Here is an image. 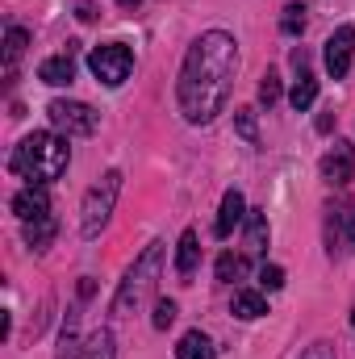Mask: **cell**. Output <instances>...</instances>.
Returning <instances> with one entry per match:
<instances>
[{
  "label": "cell",
  "mask_w": 355,
  "mask_h": 359,
  "mask_svg": "<svg viewBox=\"0 0 355 359\" xmlns=\"http://www.w3.org/2000/svg\"><path fill=\"white\" fill-rule=\"evenodd\" d=\"M55 238V217H38V222H25V243L34 251H46V243Z\"/></svg>",
  "instance_id": "obj_17"
},
{
  "label": "cell",
  "mask_w": 355,
  "mask_h": 359,
  "mask_svg": "<svg viewBox=\"0 0 355 359\" xmlns=\"http://www.w3.org/2000/svg\"><path fill=\"white\" fill-rule=\"evenodd\" d=\"M117 192H121V172H105V176L96 180L88 188V196H84V217H80V230H84V238H96L100 234V226L113 217V205H117Z\"/></svg>",
  "instance_id": "obj_4"
},
{
  "label": "cell",
  "mask_w": 355,
  "mask_h": 359,
  "mask_svg": "<svg viewBox=\"0 0 355 359\" xmlns=\"http://www.w3.org/2000/svg\"><path fill=\"white\" fill-rule=\"evenodd\" d=\"M176 301H159V305H155V318H151V322H155V330H168V326H172V322H176Z\"/></svg>",
  "instance_id": "obj_24"
},
{
  "label": "cell",
  "mask_w": 355,
  "mask_h": 359,
  "mask_svg": "<svg viewBox=\"0 0 355 359\" xmlns=\"http://www.w3.org/2000/svg\"><path fill=\"white\" fill-rule=\"evenodd\" d=\"M288 100H293L297 113H305L318 100V80H314V72H305V50H297V84L288 92Z\"/></svg>",
  "instance_id": "obj_12"
},
{
  "label": "cell",
  "mask_w": 355,
  "mask_h": 359,
  "mask_svg": "<svg viewBox=\"0 0 355 359\" xmlns=\"http://www.w3.org/2000/svg\"><path fill=\"white\" fill-rule=\"evenodd\" d=\"M234 318H243V322H251V318H264L267 313V301H264V292H234Z\"/></svg>",
  "instance_id": "obj_16"
},
{
  "label": "cell",
  "mask_w": 355,
  "mask_h": 359,
  "mask_svg": "<svg viewBox=\"0 0 355 359\" xmlns=\"http://www.w3.org/2000/svg\"><path fill=\"white\" fill-rule=\"evenodd\" d=\"M234 276H243V259H239V255H230V251H226V255H222V259H217V280H226V284H230V280H234Z\"/></svg>",
  "instance_id": "obj_23"
},
{
  "label": "cell",
  "mask_w": 355,
  "mask_h": 359,
  "mask_svg": "<svg viewBox=\"0 0 355 359\" xmlns=\"http://www.w3.org/2000/svg\"><path fill=\"white\" fill-rule=\"evenodd\" d=\"M351 326H355V309H351Z\"/></svg>",
  "instance_id": "obj_30"
},
{
  "label": "cell",
  "mask_w": 355,
  "mask_h": 359,
  "mask_svg": "<svg viewBox=\"0 0 355 359\" xmlns=\"http://www.w3.org/2000/svg\"><path fill=\"white\" fill-rule=\"evenodd\" d=\"M347 247H351V251H355V213H351V217H347Z\"/></svg>",
  "instance_id": "obj_28"
},
{
  "label": "cell",
  "mask_w": 355,
  "mask_h": 359,
  "mask_svg": "<svg viewBox=\"0 0 355 359\" xmlns=\"http://www.w3.org/2000/svg\"><path fill=\"white\" fill-rule=\"evenodd\" d=\"M322 59H326V72H330L335 80H343V76L351 72V59H355V25H339V29L326 38Z\"/></svg>",
  "instance_id": "obj_7"
},
{
  "label": "cell",
  "mask_w": 355,
  "mask_h": 359,
  "mask_svg": "<svg viewBox=\"0 0 355 359\" xmlns=\"http://www.w3.org/2000/svg\"><path fill=\"white\" fill-rule=\"evenodd\" d=\"M72 163V151H67V138L51 134V130H38L29 138H21V147L8 155V172L29 184H51L67 172Z\"/></svg>",
  "instance_id": "obj_2"
},
{
  "label": "cell",
  "mask_w": 355,
  "mask_h": 359,
  "mask_svg": "<svg viewBox=\"0 0 355 359\" xmlns=\"http://www.w3.org/2000/svg\"><path fill=\"white\" fill-rule=\"evenodd\" d=\"M260 284H264L267 292L284 288V268H280V264H264V268H260Z\"/></svg>",
  "instance_id": "obj_22"
},
{
  "label": "cell",
  "mask_w": 355,
  "mask_h": 359,
  "mask_svg": "<svg viewBox=\"0 0 355 359\" xmlns=\"http://www.w3.org/2000/svg\"><path fill=\"white\" fill-rule=\"evenodd\" d=\"M280 29H284L288 38H301V34H305V4H288L284 17H280Z\"/></svg>",
  "instance_id": "obj_18"
},
{
  "label": "cell",
  "mask_w": 355,
  "mask_h": 359,
  "mask_svg": "<svg viewBox=\"0 0 355 359\" xmlns=\"http://www.w3.org/2000/svg\"><path fill=\"white\" fill-rule=\"evenodd\" d=\"M176 359H213V343H209V334L188 330V334L180 339V347H176Z\"/></svg>",
  "instance_id": "obj_15"
},
{
  "label": "cell",
  "mask_w": 355,
  "mask_h": 359,
  "mask_svg": "<svg viewBox=\"0 0 355 359\" xmlns=\"http://www.w3.org/2000/svg\"><path fill=\"white\" fill-rule=\"evenodd\" d=\"M13 213H17L21 222L51 217V196H46V188H42V184H29V188H21V192L13 196Z\"/></svg>",
  "instance_id": "obj_9"
},
{
  "label": "cell",
  "mask_w": 355,
  "mask_h": 359,
  "mask_svg": "<svg viewBox=\"0 0 355 359\" xmlns=\"http://www.w3.org/2000/svg\"><path fill=\"white\" fill-rule=\"evenodd\" d=\"M121 8H138V0H121Z\"/></svg>",
  "instance_id": "obj_29"
},
{
  "label": "cell",
  "mask_w": 355,
  "mask_h": 359,
  "mask_svg": "<svg viewBox=\"0 0 355 359\" xmlns=\"http://www.w3.org/2000/svg\"><path fill=\"white\" fill-rule=\"evenodd\" d=\"M234 126H239V134H243L247 142L260 138V134H255V109H234Z\"/></svg>",
  "instance_id": "obj_21"
},
{
  "label": "cell",
  "mask_w": 355,
  "mask_h": 359,
  "mask_svg": "<svg viewBox=\"0 0 355 359\" xmlns=\"http://www.w3.org/2000/svg\"><path fill=\"white\" fill-rule=\"evenodd\" d=\"M76 17H80V21H92V17H96V8H92L88 0H84V4H80V8H76Z\"/></svg>",
  "instance_id": "obj_27"
},
{
  "label": "cell",
  "mask_w": 355,
  "mask_h": 359,
  "mask_svg": "<svg viewBox=\"0 0 355 359\" xmlns=\"http://www.w3.org/2000/svg\"><path fill=\"white\" fill-rule=\"evenodd\" d=\"M196 255H201V243H196V230H184L176 243V271L180 276H192L196 268Z\"/></svg>",
  "instance_id": "obj_14"
},
{
  "label": "cell",
  "mask_w": 355,
  "mask_h": 359,
  "mask_svg": "<svg viewBox=\"0 0 355 359\" xmlns=\"http://www.w3.org/2000/svg\"><path fill=\"white\" fill-rule=\"evenodd\" d=\"M234 72H239V42L222 29H209L201 34L188 55H184V67H180V113L184 121L192 126H209L226 100H230V88H234Z\"/></svg>",
  "instance_id": "obj_1"
},
{
  "label": "cell",
  "mask_w": 355,
  "mask_h": 359,
  "mask_svg": "<svg viewBox=\"0 0 355 359\" xmlns=\"http://www.w3.org/2000/svg\"><path fill=\"white\" fill-rule=\"evenodd\" d=\"M351 176H355V147L351 142H335V147L322 155V180L347 184Z\"/></svg>",
  "instance_id": "obj_8"
},
{
  "label": "cell",
  "mask_w": 355,
  "mask_h": 359,
  "mask_svg": "<svg viewBox=\"0 0 355 359\" xmlns=\"http://www.w3.org/2000/svg\"><path fill=\"white\" fill-rule=\"evenodd\" d=\"M159 264H163V243H151L134 259V268L126 271V280H121V288L113 297V313L117 318H130V313H138L147 305V297L155 292V280H159Z\"/></svg>",
  "instance_id": "obj_3"
},
{
  "label": "cell",
  "mask_w": 355,
  "mask_h": 359,
  "mask_svg": "<svg viewBox=\"0 0 355 359\" xmlns=\"http://www.w3.org/2000/svg\"><path fill=\"white\" fill-rule=\"evenodd\" d=\"M243 217H247V201H243V192H239V188H230V192L222 196V213H217V226H213V230H217V238H230V234H234V226H239Z\"/></svg>",
  "instance_id": "obj_11"
},
{
  "label": "cell",
  "mask_w": 355,
  "mask_h": 359,
  "mask_svg": "<svg viewBox=\"0 0 355 359\" xmlns=\"http://www.w3.org/2000/svg\"><path fill=\"white\" fill-rule=\"evenodd\" d=\"M301 359H335V347H330V343H314Z\"/></svg>",
  "instance_id": "obj_26"
},
{
  "label": "cell",
  "mask_w": 355,
  "mask_h": 359,
  "mask_svg": "<svg viewBox=\"0 0 355 359\" xmlns=\"http://www.w3.org/2000/svg\"><path fill=\"white\" fill-rule=\"evenodd\" d=\"M38 80L51 84V88H67V84L76 80V59H72V55H51V59H42Z\"/></svg>",
  "instance_id": "obj_10"
},
{
  "label": "cell",
  "mask_w": 355,
  "mask_h": 359,
  "mask_svg": "<svg viewBox=\"0 0 355 359\" xmlns=\"http://www.w3.org/2000/svg\"><path fill=\"white\" fill-rule=\"evenodd\" d=\"M113 355H117V343H113V334H109V330H92L72 359H113Z\"/></svg>",
  "instance_id": "obj_13"
},
{
  "label": "cell",
  "mask_w": 355,
  "mask_h": 359,
  "mask_svg": "<svg viewBox=\"0 0 355 359\" xmlns=\"http://www.w3.org/2000/svg\"><path fill=\"white\" fill-rule=\"evenodd\" d=\"M260 100H264V104H276V100H280V76H276V72H267L264 80H260Z\"/></svg>",
  "instance_id": "obj_25"
},
{
  "label": "cell",
  "mask_w": 355,
  "mask_h": 359,
  "mask_svg": "<svg viewBox=\"0 0 355 359\" xmlns=\"http://www.w3.org/2000/svg\"><path fill=\"white\" fill-rule=\"evenodd\" d=\"M247 243H251L247 251H264V247H267V222L260 217V213H251V217H247Z\"/></svg>",
  "instance_id": "obj_19"
},
{
  "label": "cell",
  "mask_w": 355,
  "mask_h": 359,
  "mask_svg": "<svg viewBox=\"0 0 355 359\" xmlns=\"http://www.w3.org/2000/svg\"><path fill=\"white\" fill-rule=\"evenodd\" d=\"M88 67H92V76H96L100 84L117 88V84L130 80L134 55H130V46H121V42H105V46H96V50L88 55Z\"/></svg>",
  "instance_id": "obj_5"
},
{
  "label": "cell",
  "mask_w": 355,
  "mask_h": 359,
  "mask_svg": "<svg viewBox=\"0 0 355 359\" xmlns=\"http://www.w3.org/2000/svg\"><path fill=\"white\" fill-rule=\"evenodd\" d=\"M25 42H29V38H25V29H17V25H13V29L4 34V59H8V67H13V63L21 59V50H25Z\"/></svg>",
  "instance_id": "obj_20"
},
{
  "label": "cell",
  "mask_w": 355,
  "mask_h": 359,
  "mask_svg": "<svg viewBox=\"0 0 355 359\" xmlns=\"http://www.w3.org/2000/svg\"><path fill=\"white\" fill-rule=\"evenodd\" d=\"M51 126L55 130H63L67 138H84L96 130V113H92V104L84 100H51Z\"/></svg>",
  "instance_id": "obj_6"
}]
</instances>
